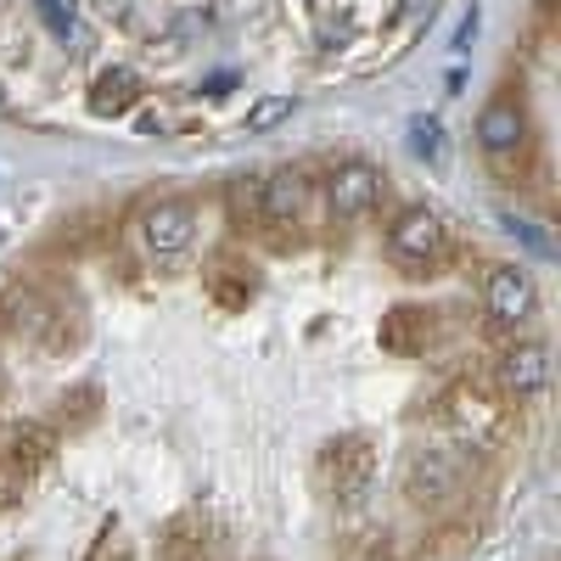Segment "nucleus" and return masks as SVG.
Listing matches in <instances>:
<instances>
[{"mask_svg": "<svg viewBox=\"0 0 561 561\" xmlns=\"http://www.w3.org/2000/svg\"><path fill=\"white\" fill-rule=\"evenodd\" d=\"M483 309L494 325H528L539 314V293H534V275L523 264H494L483 275Z\"/></svg>", "mask_w": 561, "mask_h": 561, "instance_id": "obj_2", "label": "nucleus"}, {"mask_svg": "<svg viewBox=\"0 0 561 561\" xmlns=\"http://www.w3.org/2000/svg\"><path fill=\"white\" fill-rule=\"evenodd\" d=\"M410 152L427 158V163L444 158V124H438L433 113H427V118H410Z\"/></svg>", "mask_w": 561, "mask_h": 561, "instance_id": "obj_12", "label": "nucleus"}, {"mask_svg": "<svg viewBox=\"0 0 561 561\" xmlns=\"http://www.w3.org/2000/svg\"><path fill=\"white\" fill-rule=\"evenodd\" d=\"M34 7H39V18L51 23L57 34H68V28H73V7H68V0H34Z\"/></svg>", "mask_w": 561, "mask_h": 561, "instance_id": "obj_13", "label": "nucleus"}, {"mask_svg": "<svg viewBox=\"0 0 561 561\" xmlns=\"http://www.w3.org/2000/svg\"><path fill=\"white\" fill-rule=\"evenodd\" d=\"M377 197H382V169L365 163V158L337 163L332 180H325V208H332V219H343V225L365 219L370 208H377Z\"/></svg>", "mask_w": 561, "mask_h": 561, "instance_id": "obj_3", "label": "nucleus"}, {"mask_svg": "<svg viewBox=\"0 0 561 561\" xmlns=\"http://www.w3.org/2000/svg\"><path fill=\"white\" fill-rule=\"evenodd\" d=\"M230 84H237V79H230V73H214V79H208V96H225Z\"/></svg>", "mask_w": 561, "mask_h": 561, "instance_id": "obj_15", "label": "nucleus"}, {"mask_svg": "<svg viewBox=\"0 0 561 561\" xmlns=\"http://www.w3.org/2000/svg\"><path fill=\"white\" fill-rule=\"evenodd\" d=\"M500 382L511 399H539L550 388V348L539 337H523L500 354Z\"/></svg>", "mask_w": 561, "mask_h": 561, "instance_id": "obj_5", "label": "nucleus"}, {"mask_svg": "<svg viewBox=\"0 0 561 561\" xmlns=\"http://www.w3.org/2000/svg\"><path fill=\"white\" fill-rule=\"evenodd\" d=\"M135 237H140V248H147V259H180L197 237V208L185 197H158V203L140 208Z\"/></svg>", "mask_w": 561, "mask_h": 561, "instance_id": "obj_1", "label": "nucleus"}, {"mask_svg": "<svg viewBox=\"0 0 561 561\" xmlns=\"http://www.w3.org/2000/svg\"><path fill=\"white\" fill-rule=\"evenodd\" d=\"M388 253L404 259V264H433L444 253V219L433 208H404L393 225H388Z\"/></svg>", "mask_w": 561, "mask_h": 561, "instance_id": "obj_4", "label": "nucleus"}, {"mask_svg": "<svg viewBox=\"0 0 561 561\" xmlns=\"http://www.w3.org/2000/svg\"><path fill=\"white\" fill-rule=\"evenodd\" d=\"M140 102V79L129 73V68H107L102 79H96V90H90V113H102V118H118V113H129Z\"/></svg>", "mask_w": 561, "mask_h": 561, "instance_id": "obj_9", "label": "nucleus"}, {"mask_svg": "<svg viewBox=\"0 0 561 561\" xmlns=\"http://www.w3.org/2000/svg\"><path fill=\"white\" fill-rule=\"evenodd\" d=\"M472 39H478V7L460 18V28H455V51H466V45H472Z\"/></svg>", "mask_w": 561, "mask_h": 561, "instance_id": "obj_14", "label": "nucleus"}, {"mask_svg": "<svg viewBox=\"0 0 561 561\" xmlns=\"http://www.w3.org/2000/svg\"><path fill=\"white\" fill-rule=\"evenodd\" d=\"M225 197H230V219L237 225H259L264 219V174H237Z\"/></svg>", "mask_w": 561, "mask_h": 561, "instance_id": "obj_10", "label": "nucleus"}, {"mask_svg": "<svg viewBox=\"0 0 561 561\" xmlns=\"http://www.w3.org/2000/svg\"><path fill=\"white\" fill-rule=\"evenodd\" d=\"M298 113V96H259L248 107V135H270L275 124H287Z\"/></svg>", "mask_w": 561, "mask_h": 561, "instance_id": "obj_11", "label": "nucleus"}, {"mask_svg": "<svg viewBox=\"0 0 561 561\" xmlns=\"http://www.w3.org/2000/svg\"><path fill=\"white\" fill-rule=\"evenodd\" d=\"M460 489V460L444 449H427L410 460V500H449Z\"/></svg>", "mask_w": 561, "mask_h": 561, "instance_id": "obj_8", "label": "nucleus"}, {"mask_svg": "<svg viewBox=\"0 0 561 561\" xmlns=\"http://www.w3.org/2000/svg\"><path fill=\"white\" fill-rule=\"evenodd\" d=\"M523 140H528V113H523V102L500 96V102H489V107L478 113V147H483L489 158L523 152Z\"/></svg>", "mask_w": 561, "mask_h": 561, "instance_id": "obj_6", "label": "nucleus"}, {"mask_svg": "<svg viewBox=\"0 0 561 561\" xmlns=\"http://www.w3.org/2000/svg\"><path fill=\"white\" fill-rule=\"evenodd\" d=\"M304 203H309V174H304V169H275V174H264V219H270V225H298Z\"/></svg>", "mask_w": 561, "mask_h": 561, "instance_id": "obj_7", "label": "nucleus"}]
</instances>
